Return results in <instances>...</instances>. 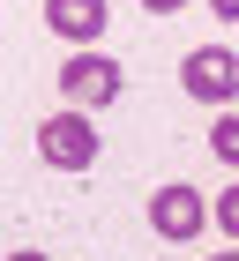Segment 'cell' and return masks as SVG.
Segmentation results:
<instances>
[{
  "label": "cell",
  "instance_id": "cell-1",
  "mask_svg": "<svg viewBox=\"0 0 239 261\" xmlns=\"http://www.w3.org/2000/svg\"><path fill=\"white\" fill-rule=\"evenodd\" d=\"M38 157L53 164V172H90V164H98V127H90V112L60 105L53 120H38Z\"/></svg>",
  "mask_w": 239,
  "mask_h": 261
},
{
  "label": "cell",
  "instance_id": "cell-2",
  "mask_svg": "<svg viewBox=\"0 0 239 261\" xmlns=\"http://www.w3.org/2000/svg\"><path fill=\"white\" fill-rule=\"evenodd\" d=\"M179 82H187L195 105H232L239 97V53L232 45H195V53L179 60Z\"/></svg>",
  "mask_w": 239,
  "mask_h": 261
},
{
  "label": "cell",
  "instance_id": "cell-3",
  "mask_svg": "<svg viewBox=\"0 0 239 261\" xmlns=\"http://www.w3.org/2000/svg\"><path fill=\"white\" fill-rule=\"evenodd\" d=\"M119 90H127V75H119L112 53H75V60L60 67V97L75 105V112H90V105H119Z\"/></svg>",
  "mask_w": 239,
  "mask_h": 261
},
{
  "label": "cell",
  "instance_id": "cell-4",
  "mask_svg": "<svg viewBox=\"0 0 239 261\" xmlns=\"http://www.w3.org/2000/svg\"><path fill=\"white\" fill-rule=\"evenodd\" d=\"M150 231L157 239H195V231H209V201L195 194V187H157L150 194Z\"/></svg>",
  "mask_w": 239,
  "mask_h": 261
},
{
  "label": "cell",
  "instance_id": "cell-5",
  "mask_svg": "<svg viewBox=\"0 0 239 261\" xmlns=\"http://www.w3.org/2000/svg\"><path fill=\"white\" fill-rule=\"evenodd\" d=\"M45 22H53V38L60 45H90L105 38V0H45Z\"/></svg>",
  "mask_w": 239,
  "mask_h": 261
},
{
  "label": "cell",
  "instance_id": "cell-6",
  "mask_svg": "<svg viewBox=\"0 0 239 261\" xmlns=\"http://www.w3.org/2000/svg\"><path fill=\"white\" fill-rule=\"evenodd\" d=\"M209 157L239 172V112H217V120H209Z\"/></svg>",
  "mask_w": 239,
  "mask_h": 261
},
{
  "label": "cell",
  "instance_id": "cell-7",
  "mask_svg": "<svg viewBox=\"0 0 239 261\" xmlns=\"http://www.w3.org/2000/svg\"><path fill=\"white\" fill-rule=\"evenodd\" d=\"M209 224H217L224 239H232V246H239V179H232V187H224V194H217V201H209Z\"/></svg>",
  "mask_w": 239,
  "mask_h": 261
},
{
  "label": "cell",
  "instance_id": "cell-8",
  "mask_svg": "<svg viewBox=\"0 0 239 261\" xmlns=\"http://www.w3.org/2000/svg\"><path fill=\"white\" fill-rule=\"evenodd\" d=\"M209 15H217V22H239V0H209Z\"/></svg>",
  "mask_w": 239,
  "mask_h": 261
},
{
  "label": "cell",
  "instance_id": "cell-9",
  "mask_svg": "<svg viewBox=\"0 0 239 261\" xmlns=\"http://www.w3.org/2000/svg\"><path fill=\"white\" fill-rule=\"evenodd\" d=\"M142 8H150V15H179L187 0H142Z\"/></svg>",
  "mask_w": 239,
  "mask_h": 261
},
{
  "label": "cell",
  "instance_id": "cell-10",
  "mask_svg": "<svg viewBox=\"0 0 239 261\" xmlns=\"http://www.w3.org/2000/svg\"><path fill=\"white\" fill-rule=\"evenodd\" d=\"M8 261H45V254H30V246H22V254H8Z\"/></svg>",
  "mask_w": 239,
  "mask_h": 261
},
{
  "label": "cell",
  "instance_id": "cell-11",
  "mask_svg": "<svg viewBox=\"0 0 239 261\" xmlns=\"http://www.w3.org/2000/svg\"><path fill=\"white\" fill-rule=\"evenodd\" d=\"M209 261H239V246H224V254H209Z\"/></svg>",
  "mask_w": 239,
  "mask_h": 261
}]
</instances>
